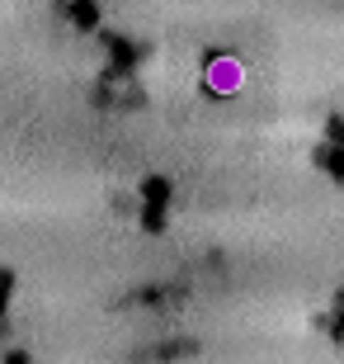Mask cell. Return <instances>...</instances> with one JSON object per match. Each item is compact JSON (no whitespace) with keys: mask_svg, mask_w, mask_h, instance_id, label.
<instances>
[]
</instances>
